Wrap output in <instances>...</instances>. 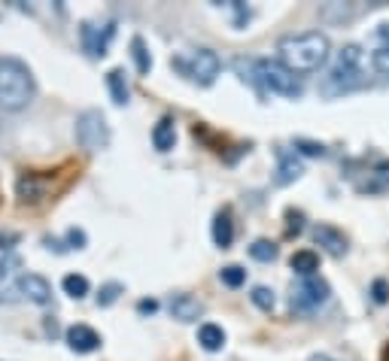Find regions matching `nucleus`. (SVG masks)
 <instances>
[{"mask_svg": "<svg viewBox=\"0 0 389 361\" xmlns=\"http://www.w3.org/2000/svg\"><path fill=\"white\" fill-rule=\"evenodd\" d=\"M329 36L319 31H308V34H292L283 36L277 43V52H280V61L289 67L292 73H313L319 70L322 64L329 61Z\"/></svg>", "mask_w": 389, "mask_h": 361, "instance_id": "obj_1", "label": "nucleus"}, {"mask_svg": "<svg viewBox=\"0 0 389 361\" xmlns=\"http://www.w3.org/2000/svg\"><path fill=\"white\" fill-rule=\"evenodd\" d=\"M34 76L25 61L0 55V109L6 113H18L34 100Z\"/></svg>", "mask_w": 389, "mask_h": 361, "instance_id": "obj_2", "label": "nucleus"}, {"mask_svg": "<svg viewBox=\"0 0 389 361\" xmlns=\"http://www.w3.org/2000/svg\"><path fill=\"white\" fill-rule=\"evenodd\" d=\"M362 86V49L359 46H344V49L338 52L335 64H331V70L322 76L319 82V91L326 97H338L344 95V91H353Z\"/></svg>", "mask_w": 389, "mask_h": 361, "instance_id": "obj_3", "label": "nucleus"}, {"mask_svg": "<svg viewBox=\"0 0 389 361\" xmlns=\"http://www.w3.org/2000/svg\"><path fill=\"white\" fill-rule=\"evenodd\" d=\"M249 82H256L258 88L271 91V95H283V97H301V91H304L298 73H292L283 61H271V58L249 61Z\"/></svg>", "mask_w": 389, "mask_h": 361, "instance_id": "obj_4", "label": "nucleus"}, {"mask_svg": "<svg viewBox=\"0 0 389 361\" xmlns=\"http://www.w3.org/2000/svg\"><path fill=\"white\" fill-rule=\"evenodd\" d=\"M173 67L183 70L192 82H198V86H210V82L219 76L222 61H219V55L213 52V49H194L189 58H177V61H173Z\"/></svg>", "mask_w": 389, "mask_h": 361, "instance_id": "obj_5", "label": "nucleus"}, {"mask_svg": "<svg viewBox=\"0 0 389 361\" xmlns=\"http://www.w3.org/2000/svg\"><path fill=\"white\" fill-rule=\"evenodd\" d=\"M77 140L82 149L88 152H98V149H107L110 143V128H107V118L98 113V109H88L77 118Z\"/></svg>", "mask_w": 389, "mask_h": 361, "instance_id": "obj_6", "label": "nucleus"}, {"mask_svg": "<svg viewBox=\"0 0 389 361\" xmlns=\"http://www.w3.org/2000/svg\"><path fill=\"white\" fill-rule=\"evenodd\" d=\"M329 282L326 280H317V276H310V280H301L298 285L292 289V298H289V307L295 313H310L322 307V304L329 301Z\"/></svg>", "mask_w": 389, "mask_h": 361, "instance_id": "obj_7", "label": "nucleus"}, {"mask_svg": "<svg viewBox=\"0 0 389 361\" xmlns=\"http://www.w3.org/2000/svg\"><path fill=\"white\" fill-rule=\"evenodd\" d=\"M79 36H82V46L91 58H104L107 55V46H110V36H113V25H91L86 22L79 27Z\"/></svg>", "mask_w": 389, "mask_h": 361, "instance_id": "obj_8", "label": "nucleus"}, {"mask_svg": "<svg viewBox=\"0 0 389 361\" xmlns=\"http://www.w3.org/2000/svg\"><path fill=\"white\" fill-rule=\"evenodd\" d=\"M313 240H317V246L326 249L331 258L347 255V237H344V231H338L335 225H317L313 228Z\"/></svg>", "mask_w": 389, "mask_h": 361, "instance_id": "obj_9", "label": "nucleus"}, {"mask_svg": "<svg viewBox=\"0 0 389 361\" xmlns=\"http://www.w3.org/2000/svg\"><path fill=\"white\" fill-rule=\"evenodd\" d=\"M15 289L34 304H49V298H52V285L46 282L40 273H22L15 282Z\"/></svg>", "mask_w": 389, "mask_h": 361, "instance_id": "obj_10", "label": "nucleus"}, {"mask_svg": "<svg viewBox=\"0 0 389 361\" xmlns=\"http://www.w3.org/2000/svg\"><path fill=\"white\" fill-rule=\"evenodd\" d=\"M168 310H171V316H173V319H180V322H194V319H201L204 304H201L198 298H192V294L180 292V294H171Z\"/></svg>", "mask_w": 389, "mask_h": 361, "instance_id": "obj_11", "label": "nucleus"}, {"mask_svg": "<svg viewBox=\"0 0 389 361\" xmlns=\"http://www.w3.org/2000/svg\"><path fill=\"white\" fill-rule=\"evenodd\" d=\"M67 346L73 353L86 355V353H95L100 346V337H98V331L88 328V325H70L67 328Z\"/></svg>", "mask_w": 389, "mask_h": 361, "instance_id": "obj_12", "label": "nucleus"}, {"mask_svg": "<svg viewBox=\"0 0 389 361\" xmlns=\"http://www.w3.org/2000/svg\"><path fill=\"white\" fill-rule=\"evenodd\" d=\"M173 143H177V128H173L171 116H164V118H159V125L152 128V146L159 152H171Z\"/></svg>", "mask_w": 389, "mask_h": 361, "instance_id": "obj_13", "label": "nucleus"}, {"mask_svg": "<svg viewBox=\"0 0 389 361\" xmlns=\"http://www.w3.org/2000/svg\"><path fill=\"white\" fill-rule=\"evenodd\" d=\"M231 240H235V222H231L228 210H222V212H216V219H213V243L219 249H228Z\"/></svg>", "mask_w": 389, "mask_h": 361, "instance_id": "obj_14", "label": "nucleus"}, {"mask_svg": "<svg viewBox=\"0 0 389 361\" xmlns=\"http://www.w3.org/2000/svg\"><path fill=\"white\" fill-rule=\"evenodd\" d=\"M107 88H110V97H113V104L125 107L128 97H131V88H128V79H125V70L122 67H113L107 73Z\"/></svg>", "mask_w": 389, "mask_h": 361, "instance_id": "obj_15", "label": "nucleus"}, {"mask_svg": "<svg viewBox=\"0 0 389 361\" xmlns=\"http://www.w3.org/2000/svg\"><path fill=\"white\" fill-rule=\"evenodd\" d=\"M289 267L298 276H304V280H310V276L319 271V255L310 252V249H298V252L289 258Z\"/></svg>", "mask_w": 389, "mask_h": 361, "instance_id": "obj_16", "label": "nucleus"}, {"mask_svg": "<svg viewBox=\"0 0 389 361\" xmlns=\"http://www.w3.org/2000/svg\"><path fill=\"white\" fill-rule=\"evenodd\" d=\"M304 173V168H301V161L295 158L292 152H286V149H280V168H277V185H289V182H295Z\"/></svg>", "mask_w": 389, "mask_h": 361, "instance_id": "obj_17", "label": "nucleus"}, {"mask_svg": "<svg viewBox=\"0 0 389 361\" xmlns=\"http://www.w3.org/2000/svg\"><path fill=\"white\" fill-rule=\"evenodd\" d=\"M198 343L204 353H219V349L225 346V331L219 325H213V322H207V325L198 328Z\"/></svg>", "mask_w": 389, "mask_h": 361, "instance_id": "obj_18", "label": "nucleus"}, {"mask_svg": "<svg viewBox=\"0 0 389 361\" xmlns=\"http://www.w3.org/2000/svg\"><path fill=\"white\" fill-rule=\"evenodd\" d=\"M131 58H134V67H137L140 76H146V73L152 70V55H150V49H146L143 36H134L131 40Z\"/></svg>", "mask_w": 389, "mask_h": 361, "instance_id": "obj_19", "label": "nucleus"}, {"mask_svg": "<svg viewBox=\"0 0 389 361\" xmlns=\"http://www.w3.org/2000/svg\"><path fill=\"white\" fill-rule=\"evenodd\" d=\"M319 15L326 18V22L344 25V22H350V18H356V6H350V4H326L319 9Z\"/></svg>", "mask_w": 389, "mask_h": 361, "instance_id": "obj_20", "label": "nucleus"}, {"mask_svg": "<svg viewBox=\"0 0 389 361\" xmlns=\"http://www.w3.org/2000/svg\"><path fill=\"white\" fill-rule=\"evenodd\" d=\"M61 289L67 292L73 301H79V298H86V294H88V280L82 273H67L61 280Z\"/></svg>", "mask_w": 389, "mask_h": 361, "instance_id": "obj_21", "label": "nucleus"}, {"mask_svg": "<svg viewBox=\"0 0 389 361\" xmlns=\"http://www.w3.org/2000/svg\"><path fill=\"white\" fill-rule=\"evenodd\" d=\"M219 280L228 285V289H240V285L246 282V271L244 267H237V264H228V267H222L219 271Z\"/></svg>", "mask_w": 389, "mask_h": 361, "instance_id": "obj_22", "label": "nucleus"}, {"mask_svg": "<svg viewBox=\"0 0 389 361\" xmlns=\"http://www.w3.org/2000/svg\"><path fill=\"white\" fill-rule=\"evenodd\" d=\"M249 255L256 258V261H274L277 258V246L271 240H256L253 246H249Z\"/></svg>", "mask_w": 389, "mask_h": 361, "instance_id": "obj_23", "label": "nucleus"}, {"mask_svg": "<svg viewBox=\"0 0 389 361\" xmlns=\"http://www.w3.org/2000/svg\"><path fill=\"white\" fill-rule=\"evenodd\" d=\"M249 298H253V304H256L258 310H265V313H271V310H274V292L268 289V285H256Z\"/></svg>", "mask_w": 389, "mask_h": 361, "instance_id": "obj_24", "label": "nucleus"}, {"mask_svg": "<svg viewBox=\"0 0 389 361\" xmlns=\"http://www.w3.org/2000/svg\"><path fill=\"white\" fill-rule=\"evenodd\" d=\"M125 292L122 282H107L100 285V294H98V307H110V304H116V298Z\"/></svg>", "mask_w": 389, "mask_h": 361, "instance_id": "obj_25", "label": "nucleus"}, {"mask_svg": "<svg viewBox=\"0 0 389 361\" xmlns=\"http://www.w3.org/2000/svg\"><path fill=\"white\" fill-rule=\"evenodd\" d=\"M295 149L304 152V155H310V158H322V155H326V146L313 143V140H304V137H298V140H295Z\"/></svg>", "mask_w": 389, "mask_h": 361, "instance_id": "obj_26", "label": "nucleus"}, {"mask_svg": "<svg viewBox=\"0 0 389 361\" xmlns=\"http://www.w3.org/2000/svg\"><path fill=\"white\" fill-rule=\"evenodd\" d=\"M371 67L377 73H383V76H389V46H383V49H377L371 55Z\"/></svg>", "mask_w": 389, "mask_h": 361, "instance_id": "obj_27", "label": "nucleus"}, {"mask_svg": "<svg viewBox=\"0 0 389 361\" xmlns=\"http://www.w3.org/2000/svg\"><path fill=\"white\" fill-rule=\"evenodd\" d=\"M67 243H70L73 249H86V231L70 228V231H67Z\"/></svg>", "mask_w": 389, "mask_h": 361, "instance_id": "obj_28", "label": "nucleus"}, {"mask_svg": "<svg viewBox=\"0 0 389 361\" xmlns=\"http://www.w3.org/2000/svg\"><path fill=\"white\" fill-rule=\"evenodd\" d=\"M371 298H374L377 304H386L389 289H386V282H383V280H374V285H371Z\"/></svg>", "mask_w": 389, "mask_h": 361, "instance_id": "obj_29", "label": "nucleus"}, {"mask_svg": "<svg viewBox=\"0 0 389 361\" xmlns=\"http://www.w3.org/2000/svg\"><path fill=\"white\" fill-rule=\"evenodd\" d=\"M301 222H304L301 212L298 210H289V231H292V234H298V231H301Z\"/></svg>", "mask_w": 389, "mask_h": 361, "instance_id": "obj_30", "label": "nucleus"}, {"mask_svg": "<svg viewBox=\"0 0 389 361\" xmlns=\"http://www.w3.org/2000/svg\"><path fill=\"white\" fill-rule=\"evenodd\" d=\"M155 310H159V301H140V304H137V313H155Z\"/></svg>", "mask_w": 389, "mask_h": 361, "instance_id": "obj_31", "label": "nucleus"}, {"mask_svg": "<svg viewBox=\"0 0 389 361\" xmlns=\"http://www.w3.org/2000/svg\"><path fill=\"white\" fill-rule=\"evenodd\" d=\"M18 240V234H0V249H9Z\"/></svg>", "mask_w": 389, "mask_h": 361, "instance_id": "obj_32", "label": "nucleus"}, {"mask_svg": "<svg viewBox=\"0 0 389 361\" xmlns=\"http://www.w3.org/2000/svg\"><path fill=\"white\" fill-rule=\"evenodd\" d=\"M377 34H381L383 40H389V25H381V31H377Z\"/></svg>", "mask_w": 389, "mask_h": 361, "instance_id": "obj_33", "label": "nucleus"}, {"mask_svg": "<svg viewBox=\"0 0 389 361\" xmlns=\"http://www.w3.org/2000/svg\"><path fill=\"white\" fill-rule=\"evenodd\" d=\"M310 361H331L329 355H310Z\"/></svg>", "mask_w": 389, "mask_h": 361, "instance_id": "obj_34", "label": "nucleus"}, {"mask_svg": "<svg viewBox=\"0 0 389 361\" xmlns=\"http://www.w3.org/2000/svg\"><path fill=\"white\" fill-rule=\"evenodd\" d=\"M4 276H6V267H4V264H0V280H4Z\"/></svg>", "mask_w": 389, "mask_h": 361, "instance_id": "obj_35", "label": "nucleus"}]
</instances>
